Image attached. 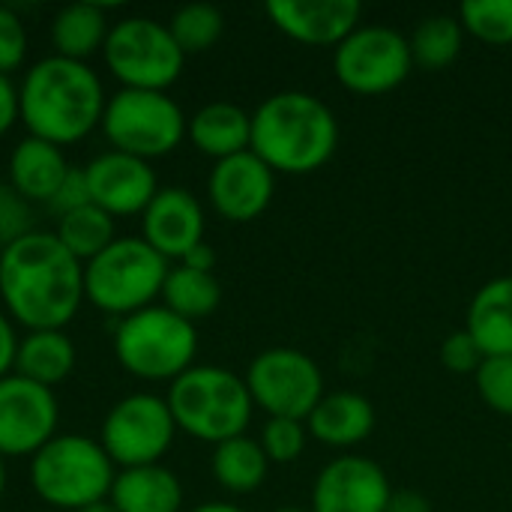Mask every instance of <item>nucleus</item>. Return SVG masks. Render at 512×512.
Masks as SVG:
<instances>
[{
    "label": "nucleus",
    "instance_id": "nucleus-1",
    "mask_svg": "<svg viewBox=\"0 0 512 512\" xmlns=\"http://www.w3.org/2000/svg\"><path fill=\"white\" fill-rule=\"evenodd\" d=\"M0 297L27 333L63 330L84 303V264L54 231H30L0 249Z\"/></svg>",
    "mask_w": 512,
    "mask_h": 512
},
{
    "label": "nucleus",
    "instance_id": "nucleus-2",
    "mask_svg": "<svg viewBox=\"0 0 512 512\" xmlns=\"http://www.w3.org/2000/svg\"><path fill=\"white\" fill-rule=\"evenodd\" d=\"M105 90L99 75L78 60L45 57L33 63L18 87V108L27 132L66 147L102 126Z\"/></svg>",
    "mask_w": 512,
    "mask_h": 512
},
{
    "label": "nucleus",
    "instance_id": "nucleus-3",
    "mask_svg": "<svg viewBox=\"0 0 512 512\" xmlns=\"http://www.w3.org/2000/svg\"><path fill=\"white\" fill-rule=\"evenodd\" d=\"M339 144L336 114L306 90H282L252 114V153L276 174H312Z\"/></svg>",
    "mask_w": 512,
    "mask_h": 512
},
{
    "label": "nucleus",
    "instance_id": "nucleus-4",
    "mask_svg": "<svg viewBox=\"0 0 512 512\" xmlns=\"http://www.w3.org/2000/svg\"><path fill=\"white\" fill-rule=\"evenodd\" d=\"M165 402L177 432L213 447L246 435L255 408L246 378H237L219 366H192L171 381Z\"/></svg>",
    "mask_w": 512,
    "mask_h": 512
},
{
    "label": "nucleus",
    "instance_id": "nucleus-5",
    "mask_svg": "<svg viewBox=\"0 0 512 512\" xmlns=\"http://www.w3.org/2000/svg\"><path fill=\"white\" fill-rule=\"evenodd\" d=\"M117 468L99 441L84 435H54L30 456V486L54 510L78 512L111 495Z\"/></svg>",
    "mask_w": 512,
    "mask_h": 512
},
{
    "label": "nucleus",
    "instance_id": "nucleus-6",
    "mask_svg": "<svg viewBox=\"0 0 512 512\" xmlns=\"http://www.w3.org/2000/svg\"><path fill=\"white\" fill-rule=\"evenodd\" d=\"M168 270V261L141 237H117L84 264V300L114 318L135 315L162 297Z\"/></svg>",
    "mask_w": 512,
    "mask_h": 512
},
{
    "label": "nucleus",
    "instance_id": "nucleus-7",
    "mask_svg": "<svg viewBox=\"0 0 512 512\" xmlns=\"http://www.w3.org/2000/svg\"><path fill=\"white\" fill-rule=\"evenodd\" d=\"M114 354L120 366L141 381H177L198 354L195 324L165 306H147L120 318L114 330Z\"/></svg>",
    "mask_w": 512,
    "mask_h": 512
},
{
    "label": "nucleus",
    "instance_id": "nucleus-8",
    "mask_svg": "<svg viewBox=\"0 0 512 512\" xmlns=\"http://www.w3.org/2000/svg\"><path fill=\"white\" fill-rule=\"evenodd\" d=\"M183 108L159 90H120L105 102L102 132L120 153L144 162L168 156L186 138Z\"/></svg>",
    "mask_w": 512,
    "mask_h": 512
},
{
    "label": "nucleus",
    "instance_id": "nucleus-9",
    "mask_svg": "<svg viewBox=\"0 0 512 512\" xmlns=\"http://www.w3.org/2000/svg\"><path fill=\"white\" fill-rule=\"evenodd\" d=\"M102 57L123 90L159 93H165L180 78L186 63V54L177 48L168 24L141 15L111 24Z\"/></svg>",
    "mask_w": 512,
    "mask_h": 512
},
{
    "label": "nucleus",
    "instance_id": "nucleus-10",
    "mask_svg": "<svg viewBox=\"0 0 512 512\" xmlns=\"http://www.w3.org/2000/svg\"><path fill=\"white\" fill-rule=\"evenodd\" d=\"M177 435V423L162 396L132 393L120 399L102 420V450L114 462V468H144L159 465V459L171 450Z\"/></svg>",
    "mask_w": 512,
    "mask_h": 512
},
{
    "label": "nucleus",
    "instance_id": "nucleus-11",
    "mask_svg": "<svg viewBox=\"0 0 512 512\" xmlns=\"http://www.w3.org/2000/svg\"><path fill=\"white\" fill-rule=\"evenodd\" d=\"M246 387L255 408L270 417L309 420L324 399V375L318 363L297 348H267L246 372Z\"/></svg>",
    "mask_w": 512,
    "mask_h": 512
},
{
    "label": "nucleus",
    "instance_id": "nucleus-12",
    "mask_svg": "<svg viewBox=\"0 0 512 512\" xmlns=\"http://www.w3.org/2000/svg\"><path fill=\"white\" fill-rule=\"evenodd\" d=\"M414 69L408 39L381 24L357 27L333 51V72L342 87L360 96H381L396 90Z\"/></svg>",
    "mask_w": 512,
    "mask_h": 512
},
{
    "label": "nucleus",
    "instance_id": "nucleus-13",
    "mask_svg": "<svg viewBox=\"0 0 512 512\" xmlns=\"http://www.w3.org/2000/svg\"><path fill=\"white\" fill-rule=\"evenodd\" d=\"M60 408L48 387L21 375L0 378V459L36 456L57 435Z\"/></svg>",
    "mask_w": 512,
    "mask_h": 512
},
{
    "label": "nucleus",
    "instance_id": "nucleus-14",
    "mask_svg": "<svg viewBox=\"0 0 512 512\" xmlns=\"http://www.w3.org/2000/svg\"><path fill=\"white\" fill-rule=\"evenodd\" d=\"M84 177L90 204H96L114 219L144 213L153 195L159 192L156 171L150 168V162L120 150H108L90 159L84 165Z\"/></svg>",
    "mask_w": 512,
    "mask_h": 512
},
{
    "label": "nucleus",
    "instance_id": "nucleus-15",
    "mask_svg": "<svg viewBox=\"0 0 512 512\" xmlns=\"http://www.w3.org/2000/svg\"><path fill=\"white\" fill-rule=\"evenodd\" d=\"M390 495V480L378 462L342 456L315 477L312 512H387Z\"/></svg>",
    "mask_w": 512,
    "mask_h": 512
},
{
    "label": "nucleus",
    "instance_id": "nucleus-16",
    "mask_svg": "<svg viewBox=\"0 0 512 512\" xmlns=\"http://www.w3.org/2000/svg\"><path fill=\"white\" fill-rule=\"evenodd\" d=\"M213 210L228 222L258 219L276 192V171L261 162L252 150L219 159L207 180Z\"/></svg>",
    "mask_w": 512,
    "mask_h": 512
},
{
    "label": "nucleus",
    "instance_id": "nucleus-17",
    "mask_svg": "<svg viewBox=\"0 0 512 512\" xmlns=\"http://www.w3.org/2000/svg\"><path fill=\"white\" fill-rule=\"evenodd\" d=\"M141 240L165 261H183L186 252L204 243V210L198 198L183 186L159 189L141 213Z\"/></svg>",
    "mask_w": 512,
    "mask_h": 512
},
{
    "label": "nucleus",
    "instance_id": "nucleus-18",
    "mask_svg": "<svg viewBox=\"0 0 512 512\" xmlns=\"http://www.w3.org/2000/svg\"><path fill=\"white\" fill-rule=\"evenodd\" d=\"M363 6L357 0H270V21L303 45H339L360 21Z\"/></svg>",
    "mask_w": 512,
    "mask_h": 512
},
{
    "label": "nucleus",
    "instance_id": "nucleus-19",
    "mask_svg": "<svg viewBox=\"0 0 512 512\" xmlns=\"http://www.w3.org/2000/svg\"><path fill=\"white\" fill-rule=\"evenodd\" d=\"M69 168L63 147L27 135L9 153V186L30 204H48Z\"/></svg>",
    "mask_w": 512,
    "mask_h": 512
},
{
    "label": "nucleus",
    "instance_id": "nucleus-20",
    "mask_svg": "<svg viewBox=\"0 0 512 512\" xmlns=\"http://www.w3.org/2000/svg\"><path fill=\"white\" fill-rule=\"evenodd\" d=\"M186 135L204 156L219 162L252 147V114L234 102H210L189 117Z\"/></svg>",
    "mask_w": 512,
    "mask_h": 512
},
{
    "label": "nucleus",
    "instance_id": "nucleus-21",
    "mask_svg": "<svg viewBox=\"0 0 512 512\" xmlns=\"http://www.w3.org/2000/svg\"><path fill=\"white\" fill-rule=\"evenodd\" d=\"M306 429L327 447H354L375 429V408L360 393H330L309 414Z\"/></svg>",
    "mask_w": 512,
    "mask_h": 512
},
{
    "label": "nucleus",
    "instance_id": "nucleus-22",
    "mask_svg": "<svg viewBox=\"0 0 512 512\" xmlns=\"http://www.w3.org/2000/svg\"><path fill=\"white\" fill-rule=\"evenodd\" d=\"M108 501L117 512H180L183 486L174 471L162 465L117 471Z\"/></svg>",
    "mask_w": 512,
    "mask_h": 512
},
{
    "label": "nucleus",
    "instance_id": "nucleus-23",
    "mask_svg": "<svg viewBox=\"0 0 512 512\" xmlns=\"http://www.w3.org/2000/svg\"><path fill=\"white\" fill-rule=\"evenodd\" d=\"M465 330L486 357H512V276L492 279L474 294Z\"/></svg>",
    "mask_w": 512,
    "mask_h": 512
},
{
    "label": "nucleus",
    "instance_id": "nucleus-24",
    "mask_svg": "<svg viewBox=\"0 0 512 512\" xmlns=\"http://www.w3.org/2000/svg\"><path fill=\"white\" fill-rule=\"evenodd\" d=\"M75 369V345L63 330H33L18 342L15 354V375L39 384L57 387Z\"/></svg>",
    "mask_w": 512,
    "mask_h": 512
},
{
    "label": "nucleus",
    "instance_id": "nucleus-25",
    "mask_svg": "<svg viewBox=\"0 0 512 512\" xmlns=\"http://www.w3.org/2000/svg\"><path fill=\"white\" fill-rule=\"evenodd\" d=\"M108 18L105 9L96 3H69L51 21V45L57 57L87 63L96 51L105 48L108 39Z\"/></svg>",
    "mask_w": 512,
    "mask_h": 512
},
{
    "label": "nucleus",
    "instance_id": "nucleus-26",
    "mask_svg": "<svg viewBox=\"0 0 512 512\" xmlns=\"http://www.w3.org/2000/svg\"><path fill=\"white\" fill-rule=\"evenodd\" d=\"M210 468H213L216 483L225 492L249 495V492H255V489L264 486L267 471H270V459L264 456V450H261L258 441L240 435V438H231V441L216 444L213 459H210Z\"/></svg>",
    "mask_w": 512,
    "mask_h": 512
},
{
    "label": "nucleus",
    "instance_id": "nucleus-27",
    "mask_svg": "<svg viewBox=\"0 0 512 512\" xmlns=\"http://www.w3.org/2000/svg\"><path fill=\"white\" fill-rule=\"evenodd\" d=\"M162 300H165V309L195 324L201 318H210L219 309L222 288L213 273H201V270L177 264L168 270V279L162 285Z\"/></svg>",
    "mask_w": 512,
    "mask_h": 512
},
{
    "label": "nucleus",
    "instance_id": "nucleus-28",
    "mask_svg": "<svg viewBox=\"0 0 512 512\" xmlns=\"http://www.w3.org/2000/svg\"><path fill=\"white\" fill-rule=\"evenodd\" d=\"M54 237L81 264H87L117 240V219L108 216L105 210H99L96 204H87L81 210H72V213L60 216L57 228H54Z\"/></svg>",
    "mask_w": 512,
    "mask_h": 512
},
{
    "label": "nucleus",
    "instance_id": "nucleus-29",
    "mask_svg": "<svg viewBox=\"0 0 512 512\" xmlns=\"http://www.w3.org/2000/svg\"><path fill=\"white\" fill-rule=\"evenodd\" d=\"M465 27L453 15H429L411 33V57L423 69H444L462 54Z\"/></svg>",
    "mask_w": 512,
    "mask_h": 512
},
{
    "label": "nucleus",
    "instance_id": "nucleus-30",
    "mask_svg": "<svg viewBox=\"0 0 512 512\" xmlns=\"http://www.w3.org/2000/svg\"><path fill=\"white\" fill-rule=\"evenodd\" d=\"M168 30L183 54H201L222 39L225 15L210 3H189L171 15Z\"/></svg>",
    "mask_w": 512,
    "mask_h": 512
},
{
    "label": "nucleus",
    "instance_id": "nucleus-31",
    "mask_svg": "<svg viewBox=\"0 0 512 512\" xmlns=\"http://www.w3.org/2000/svg\"><path fill=\"white\" fill-rule=\"evenodd\" d=\"M459 21L480 42L512 45V0H465Z\"/></svg>",
    "mask_w": 512,
    "mask_h": 512
},
{
    "label": "nucleus",
    "instance_id": "nucleus-32",
    "mask_svg": "<svg viewBox=\"0 0 512 512\" xmlns=\"http://www.w3.org/2000/svg\"><path fill=\"white\" fill-rule=\"evenodd\" d=\"M309 429L303 420H288V417H270L261 429V450L270 459V465H288L297 462L306 450Z\"/></svg>",
    "mask_w": 512,
    "mask_h": 512
},
{
    "label": "nucleus",
    "instance_id": "nucleus-33",
    "mask_svg": "<svg viewBox=\"0 0 512 512\" xmlns=\"http://www.w3.org/2000/svg\"><path fill=\"white\" fill-rule=\"evenodd\" d=\"M474 378L480 399L492 411L512 417V357H486Z\"/></svg>",
    "mask_w": 512,
    "mask_h": 512
},
{
    "label": "nucleus",
    "instance_id": "nucleus-34",
    "mask_svg": "<svg viewBox=\"0 0 512 512\" xmlns=\"http://www.w3.org/2000/svg\"><path fill=\"white\" fill-rule=\"evenodd\" d=\"M33 228V204L18 195L9 180L0 183V249L12 246L15 240L27 237Z\"/></svg>",
    "mask_w": 512,
    "mask_h": 512
},
{
    "label": "nucleus",
    "instance_id": "nucleus-35",
    "mask_svg": "<svg viewBox=\"0 0 512 512\" xmlns=\"http://www.w3.org/2000/svg\"><path fill=\"white\" fill-rule=\"evenodd\" d=\"M27 57V30L15 9L0 6V75H12L21 69Z\"/></svg>",
    "mask_w": 512,
    "mask_h": 512
},
{
    "label": "nucleus",
    "instance_id": "nucleus-36",
    "mask_svg": "<svg viewBox=\"0 0 512 512\" xmlns=\"http://www.w3.org/2000/svg\"><path fill=\"white\" fill-rule=\"evenodd\" d=\"M486 354L468 330H456L441 345V363L456 375H477Z\"/></svg>",
    "mask_w": 512,
    "mask_h": 512
},
{
    "label": "nucleus",
    "instance_id": "nucleus-37",
    "mask_svg": "<svg viewBox=\"0 0 512 512\" xmlns=\"http://www.w3.org/2000/svg\"><path fill=\"white\" fill-rule=\"evenodd\" d=\"M90 204V192H87V177H84V168H69V174L63 177L60 189L54 192V198L48 201V207L54 210V216H66L72 210H81Z\"/></svg>",
    "mask_w": 512,
    "mask_h": 512
},
{
    "label": "nucleus",
    "instance_id": "nucleus-38",
    "mask_svg": "<svg viewBox=\"0 0 512 512\" xmlns=\"http://www.w3.org/2000/svg\"><path fill=\"white\" fill-rule=\"evenodd\" d=\"M21 120V108H18V87L12 84V78L0 75V138Z\"/></svg>",
    "mask_w": 512,
    "mask_h": 512
},
{
    "label": "nucleus",
    "instance_id": "nucleus-39",
    "mask_svg": "<svg viewBox=\"0 0 512 512\" xmlns=\"http://www.w3.org/2000/svg\"><path fill=\"white\" fill-rule=\"evenodd\" d=\"M18 336L12 327V318L0 312V378L15 372V354H18Z\"/></svg>",
    "mask_w": 512,
    "mask_h": 512
},
{
    "label": "nucleus",
    "instance_id": "nucleus-40",
    "mask_svg": "<svg viewBox=\"0 0 512 512\" xmlns=\"http://www.w3.org/2000/svg\"><path fill=\"white\" fill-rule=\"evenodd\" d=\"M387 512H432V504L426 495L414 492V489H399L390 495Z\"/></svg>",
    "mask_w": 512,
    "mask_h": 512
},
{
    "label": "nucleus",
    "instance_id": "nucleus-41",
    "mask_svg": "<svg viewBox=\"0 0 512 512\" xmlns=\"http://www.w3.org/2000/svg\"><path fill=\"white\" fill-rule=\"evenodd\" d=\"M180 264H183V267H192V270H201V273H213V267H216V252H213V246L198 243L192 252L183 255Z\"/></svg>",
    "mask_w": 512,
    "mask_h": 512
},
{
    "label": "nucleus",
    "instance_id": "nucleus-42",
    "mask_svg": "<svg viewBox=\"0 0 512 512\" xmlns=\"http://www.w3.org/2000/svg\"><path fill=\"white\" fill-rule=\"evenodd\" d=\"M192 512H246V510H240V507H234V504H219V501H210V504H201V507H195Z\"/></svg>",
    "mask_w": 512,
    "mask_h": 512
},
{
    "label": "nucleus",
    "instance_id": "nucleus-43",
    "mask_svg": "<svg viewBox=\"0 0 512 512\" xmlns=\"http://www.w3.org/2000/svg\"><path fill=\"white\" fill-rule=\"evenodd\" d=\"M78 512H117V507L105 498V501H96V504H90V507H81Z\"/></svg>",
    "mask_w": 512,
    "mask_h": 512
},
{
    "label": "nucleus",
    "instance_id": "nucleus-44",
    "mask_svg": "<svg viewBox=\"0 0 512 512\" xmlns=\"http://www.w3.org/2000/svg\"><path fill=\"white\" fill-rule=\"evenodd\" d=\"M3 492H6V465L0 459V498H3Z\"/></svg>",
    "mask_w": 512,
    "mask_h": 512
},
{
    "label": "nucleus",
    "instance_id": "nucleus-45",
    "mask_svg": "<svg viewBox=\"0 0 512 512\" xmlns=\"http://www.w3.org/2000/svg\"><path fill=\"white\" fill-rule=\"evenodd\" d=\"M273 512H312V510H297V507H282V510H273Z\"/></svg>",
    "mask_w": 512,
    "mask_h": 512
}]
</instances>
